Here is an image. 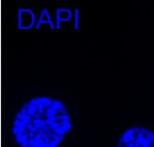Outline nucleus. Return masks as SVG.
I'll return each instance as SVG.
<instances>
[{
  "label": "nucleus",
  "instance_id": "obj_1",
  "mask_svg": "<svg viewBox=\"0 0 154 147\" xmlns=\"http://www.w3.org/2000/svg\"><path fill=\"white\" fill-rule=\"evenodd\" d=\"M72 126L71 115L62 101L38 96L15 114L12 135L19 147H58Z\"/></svg>",
  "mask_w": 154,
  "mask_h": 147
},
{
  "label": "nucleus",
  "instance_id": "obj_2",
  "mask_svg": "<svg viewBox=\"0 0 154 147\" xmlns=\"http://www.w3.org/2000/svg\"><path fill=\"white\" fill-rule=\"evenodd\" d=\"M117 147H154V132L142 126L130 128L119 138Z\"/></svg>",
  "mask_w": 154,
  "mask_h": 147
}]
</instances>
